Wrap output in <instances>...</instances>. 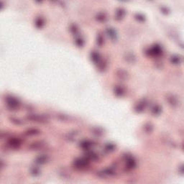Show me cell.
<instances>
[{
    "label": "cell",
    "mask_w": 184,
    "mask_h": 184,
    "mask_svg": "<svg viewBox=\"0 0 184 184\" xmlns=\"http://www.w3.org/2000/svg\"><path fill=\"white\" fill-rule=\"evenodd\" d=\"M161 111H162V109L159 105H155L152 109V112L154 115H159L161 112Z\"/></svg>",
    "instance_id": "ffe728a7"
},
{
    "label": "cell",
    "mask_w": 184,
    "mask_h": 184,
    "mask_svg": "<svg viewBox=\"0 0 184 184\" xmlns=\"http://www.w3.org/2000/svg\"><path fill=\"white\" fill-rule=\"evenodd\" d=\"M30 173L33 176H38L40 173V171L38 167H32L30 168Z\"/></svg>",
    "instance_id": "ac0fdd59"
},
{
    "label": "cell",
    "mask_w": 184,
    "mask_h": 184,
    "mask_svg": "<svg viewBox=\"0 0 184 184\" xmlns=\"http://www.w3.org/2000/svg\"><path fill=\"white\" fill-rule=\"evenodd\" d=\"M27 119L33 121H40V122L45 121L47 120L46 118H45L44 117L37 115V114H30L27 117Z\"/></svg>",
    "instance_id": "8992f818"
},
{
    "label": "cell",
    "mask_w": 184,
    "mask_h": 184,
    "mask_svg": "<svg viewBox=\"0 0 184 184\" xmlns=\"http://www.w3.org/2000/svg\"><path fill=\"white\" fill-rule=\"evenodd\" d=\"M21 140L18 137L11 138L8 141V145L9 146V147H11V148H12V149L19 148L20 146L21 145Z\"/></svg>",
    "instance_id": "3957f363"
},
{
    "label": "cell",
    "mask_w": 184,
    "mask_h": 184,
    "mask_svg": "<svg viewBox=\"0 0 184 184\" xmlns=\"http://www.w3.org/2000/svg\"><path fill=\"white\" fill-rule=\"evenodd\" d=\"M44 25V21L42 18H38L36 20H35V25L38 28H41L42 26Z\"/></svg>",
    "instance_id": "7402d4cb"
},
{
    "label": "cell",
    "mask_w": 184,
    "mask_h": 184,
    "mask_svg": "<svg viewBox=\"0 0 184 184\" xmlns=\"http://www.w3.org/2000/svg\"><path fill=\"white\" fill-rule=\"evenodd\" d=\"M49 160V157L46 155H41L38 156L35 160V162L38 164V165H42V164H45L47 162H48Z\"/></svg>",
    "instance_id": "277c9868"
},
{
    "label": "cell",
    "mask_w": 184,
    "mask_h": 184,
    "mask_svg": "<svg viewBox=\"0 0 184 184\" xmlns=\"http://www.w3.org/2000/svg\"><path fill=\"white\" fill-rule=\"evenodd\" d=\"M89 165V160L87 158H77L73 162V166L79 170H83Z\"/></svg>",
    "instance_id": "6da1fadb"
},
{
    "label": "cell",
    "mask_w": 184,
    "mask_h": 184,
    "mask_svg": "<svg viewBox=\"0 0 184 184\" xmlns=\"http://www.w3.org/2000/svg\"><path fill=\"white\" fill-rule=\"evenodd\" d=\"M86 158L89 160H96L98 159V155L93 151H88L86 154Z\"/></svg>",
    "instance_id": "7c38bea8"
},
{
    "label": "cell",
    "mask_w": 184,
    "mask_h": 184,
    "mask_svg": "<svg viewBox=\"0 0 184 184\" xmlns=\"http://www.w3.org/2000/svg\"><path fill=\"white\" fill-rule=\"evenodd\" d=\"M92 143L88 140H84L81 143V147L84 149L85 150H88L90 149V147H91Z\"/></svg>",
    "instance_id": "4fadbf2b"
},
{
    "label": "cell",
    "mask_w": 184,
    "mask_h": 184,
    "mask_svg": "<svg viewBox=\"0 0 184 184\" xmlns=\"http://www.w3.org/2000/svg\"><path fill=\"white\" fill-rule=\"evenodd\" d=\"M11 119V121H12V122H14V124H16V125H22L23 122L22 121H20V119H15V118H11L10 119Z\"/></svg>",
    "instance_id": "83f0119b"
},
{
    "label": "cell",
    "mask_w": 184,
    "mask_h": 184,
    "mask_svg": "<svg viewBox=\"0 0 184 184\" xmlns=\"http://www.w3.org/2000/svg\"><path fill=\"white\" fill-rule=\"evenodd\" d=\"M5 101H6L7 106H8L9 109H12V110L17 109L20 105L19 100L12 96H7L5 98Z\"/></svg>",
    "instance_id": "7a4b0ae2"
},
{
    "label": "cell",
    "mask_w": 184,
    "mask_h": 184,
    "mask_svg": "<svg viewBox=\"0 0 184 184\" xmlns=\"http://www.w3.org/2000/svg\"><path fill=\"white\" fill-rule=\"evenodd\" d=\"M136 166V162L132 158L127 157L126 158V167L129 170H132Z\"/></svg>",
    "instance_id": "52a82bcc"
},
{
    "label": "cell",
    "mask_w": 184,
    "mask_h": 184,
    "mask_svg": "<svg viewBox=\"0 0 184 184\" xmlns=\"http://www.w3.org/2000/svg\"><path fill=\"white\" fill-rule=\"evenodd\" d=\"M106 19V17L105 16L104 14H103V13H100V14H99L97 15V20H98L99 21L104 22Z\"/></svg>",
    "instance_id": "cb8c5ba5"
},
{
    "label": "cell",
    "mask_w": 184,
    "mask_h": 184,
    "mask_svg": "<svg viewBox=\"0 0 184 184\" xmlns=\"http://www.w3.org/2000/svg\"><path fill=\"white\" fill-rule=\"evenodd\" d=\"M104 38L101 35H98V37H97V43H98V45H102V44H103V42H104Z\"/></svg>",
    "instance_id": "4316f807"
},
{
    "label": "cell",
    "mask_w": 184,
    "mask_h": 184,
    "mask_svg": "<svg viewBox=\"0 0 184 184\" xmlns=\"http://www.w3.org/2000/svg\"><path fill=\"white\" fill-rule=\"evenodd\" d=\"M145 106H146V101L145 100L141 101H140L137 104L136 107H135V110H136L137 112H142V111L144 110Z\"/></svg>",
    "instance_id": "30bf717a"
},
{
    "label": "cell",
    "mask_w": 184,
    "mask_h": 184,
    "mask_svg": "<svg viewBox=\"0 0 184 184\" xmlns=\"http://www.w3.org/2000/svg\"><path fill=\"white\" fill-rule=\"evenodd\" d=\"M124 14H125V10L122 9H117L116 17H116V19H117V20H119L123 17Z\"/></svg>",
    "instance_id": "d6986e66"
},
{
    "label": "cell",
    "mask_w": 184,
    "mask_h": 184,
    "mask_svg": "<svg viewBox=\"0 0 184 184\" xmlns=\"http://www.w3.org/2000/svg\"><path fill=\"white\" fill-rule=\"evenodd\" d=\"M91 56V60L94 63H99V62H100V54L98 52H96V51L92 52Z\"/></svg>",
    "instance_id": "8fae6325"
},
{
    "label": "cell",
    "mask_w": 184,
    "mask_h": 184,
    "mask_svg": "<svg viewBox=\"0 0 184 184\" xmlns=\"http://www.w3.org/2000/svg\"><path fill=\"white\" fill-rule=\"evenodd\" d=\"M84 41L83 40V39H81V38H78L75 40V44L79 47H82V46L84 45Z\"/></svg>",
    "instance_id": "484cf974"
},
{
    "label": "cell",
    "mask_w": 184,
    "mask_h": 184,
    "mask_svg": "<svg viewBox=\"0 0 184 184\" xmlns=\"http://www.w3.org/2000/svg\"><path fill=\"white\" fill-rule=\"evenodd\" d=\"M114 94L118 96H121L123 95V94H124V89L121 86H117L114 88Z\"/></svg>",
    "instance_id": "9a60e30c"
},
{
    "label": "cell",
    "mask_w": 184,
    "mask_h": 184,
    "mask_svg": "<svg viewBox=\"0 0 184 184\" xmlns=\"http://www.w3.org/2000/svg\"><path fill=\"white\" fill-rule=\"evenodd\" d=\"M114 145L113 144H111V143H109L107 144L106 146H105V150L108 151V152H111V151H113L114 150Z\"/></svg>",
    "instance_id": "603a6c76"
},
{
    "label": "cell",
    "mask_w": 184,
    "mask_h": 184,
    "mask_svg": "<svg viewBox=\"0 0 184 184\" xmlns=\"http://www.w3.org/2000/svg\"><path fill=\"white\" fill-rule=\"evenodd\" d=\"M40 133V131L36 129H29L25 132V134L28 136H32V135H36Z\"/></svg>",
    "instance_id": "2e32d148"
},
{
    "label": "cell",
    "mask_w": 184,
    "mask_h": 184,
    "mask_svg": "<svg viewBox=\"0 0 184 184\" xmlns=\"http://www.w3.org/2000/svg\"><path fill=\"white\" fill-rule=\"evenodd\" d=\"M136 18L140 21H144L145 20V17L142 16V15H140V14H137L136 15Z\"/></svg>",
    "instance_id": "f1b7e54d"
},
{
    "label": "cell",
    "mask_w": 184,
    "mask_h": 184,
    "mask_svg": "<svg viewBox=\"0 0 184 184\" xmlns=\"http://www.w3.org/2000/svg\"><path fill=\"white\" fill-rule=\"evenodd\" d=\"M149 52H150V54L152 55H159L162 53V50L159 45H156L153 46L150 50H149Z\"/></svg>",
    "instance_id": "ba28073f"
},
{
    "label": "cell",
    "mask_w": 184,
    "mask_h": 184,
    "mask_svg": "<svg viewBox=\"0 0 184 184\" xmlns=\"http://www.w3.org/2000/svg\"><path fill=\"white\" fill-rule=\"evenodd\" d=\"M44 145H45V143L42 141H40V142H35L32 143L28 147L31 150H38L42 148Z\"/></svg>",
    "instance_id": "5b68a950"
},
{
    "label": "cell",
    "mask_w": 184,
    "mask_h": 184,
    "mask_svg": "<svg viewBox=\"0 0 184 184\" xmlns=\"http://www.w3.org/2000/svg\"><path fill=\"white\" fill-rule=\"evenodd\" d=\"M117 75L121 80H125L127 79V73L125 71H124V70H119V71H117Z\"/></svg>",
    "instance_id": "5bb4252c"
},
{
    "label": "cell",
    "mask_w": 184,
    "mask_h": 184,
    "mask_svg": "<svg viewBox=\"0 0 184 184\" xmlns=\"http://www.w3.org/2000/svg\"><path fill=\"white\" fill-rule=\"evenodd\" d=\"M106 33L108 35V36H109V38H111L112 40H116L117 39V33H116V31L113 29V28H112V27H108V28H106Z\"/></svg>",
    "instance_id": "9c48e42d"
},
{
    "label": "cell",
    "mask_w": 184,
    "mask_h": 184,
    "mask_svg": "<svg viewBox=\"0 0 184 184\" xmlns=\"http://www.w3.org/2000/svg\"><path fill=\"white\" fill-rule=\"evenodd\" d=\"M127 60L128 61V62H134V60H135V57H134V55L132 54H128L127 55Z\"/></svg>",
    "instance_id": "d4e9b609"
},
{
    "label": "cell",
    "mask_w": 184,
    "mask_h": 184,
    "mask_svg": "<svg viewBox=\"0 0 184 184\" xmlns=\"http://www.w3.org/2000/svg\"><path fill=\"white\" fill-rule=\"evenodd\" d=\"M167 100H168V102L171 104L173 106H175V105L177 104V99L176 97H174L173 96H167Z\"/></svg>",
    "instance_id": "44dd1931"
},
{
    "label": "cell",
    "mask_w": 184,
    "mask_h": 184,
    "mask_svg": "<svg viewBox=\"0 0 184 184\" xmlns=\"http://www.w3.org/2000/svg\"><path fill=\"white\" fill-rule=\"evenodd\" d=\"M171 61L173 64H179V63H181L182 59H181L180 57L178 56V55H173V56H172L171 58Z\"/></svg>",
    "instance_id": "e0dca14e"
}]
</instances>
